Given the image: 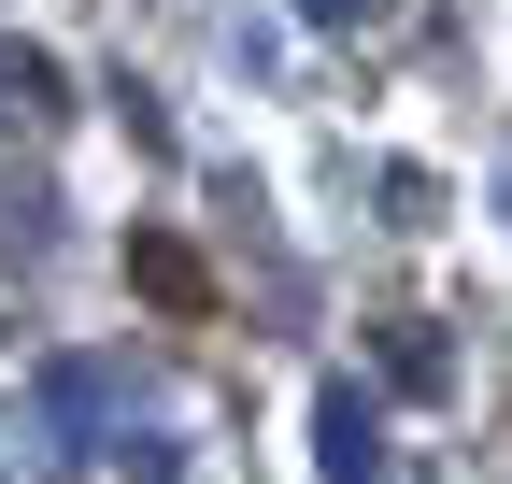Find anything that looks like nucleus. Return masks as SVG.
<instances>
[{"instance_id": "1", "label": "nucleus", "mask_w": 512, "mask_h": 484, "mask_svg": "<svg viewBox=\"0 0 512 484\" xmlns=\"http://www.w3.org/2000/svg\"><path fill=\"white\" fill-rule=\"evenodd\" d=\"M128 285H143V299H157V314H171V328H214V271H200V257H185V242H171V228H128Z\"/></svg>"}]
</instances>
